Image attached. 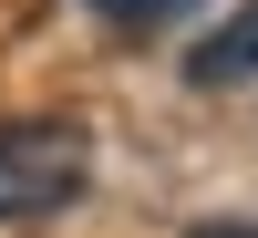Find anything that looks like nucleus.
<instances>
[{
	"mask_svg": "<svg viewBox=\"0 0 258 238\" xmlns=\"http://www.w3.org/2000/svg\"><path fill=\"white\" fill-rule=\"evenodd\" d=\"M93 186V135L73 114H0V218H52Z\"/></svg>",
	"mask_w": 258,
	"mask_h": 238,
	"instance_id": "1",
	"label": "nucleus"
},
{
	"mask_svg": "<svg viewBox=\"0 0 258 238\" xmlns=\"http://www.w3.org/2000/svg\"><path fill=\"white\" fill-rule=\"evenodd\" d=\"M186 83H197V93H248V83H258V0L227 11L217 31L186 52Z\"/></svg>",
	"mask_w": 258,
	"mask_h": 238,
	"instance_id": "2",
	"label": "nucleus"
},
{
	"mask_svg": "<svg viewBox=\"0 0 258 238\" xmlns=\"http://www.w3.org/2000/svg\"><path fill=\"white\" fill-rule=\"evenodd\" d=\"M83 11H103L114 31H155V21H176V11H197V0H83Z\"/></svg>",
	"mask_w": 258,
	"mask_h": 238,
	"instance_id": "3",
	"label": "nucleus"
},
{
	"mask_svg": "<svg viewBox=\"0 0 258 238\" xmlns=\"http://www.w3.org/2000/svg\"><path fill=\"white\" fill-rule=\"evenodd\" d=\"M186 238H258V228H227V218H207V228H186Z\"/></svg>",
	"mask_w": 258,
	"mask_h": 238,
	"instance_id": "4",
	"label": "nucleus"
}]
</instances>
